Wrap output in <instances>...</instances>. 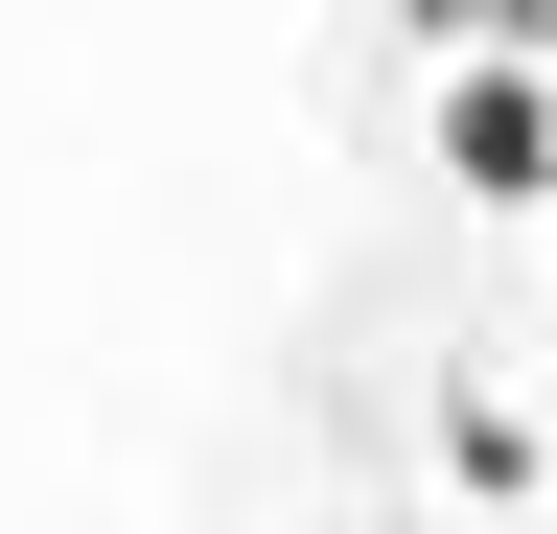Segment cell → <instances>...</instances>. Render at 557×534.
Returning <instances> with one entry per match:
<instances>
[{
	"label": "cell",
	"mask_w": 557,
	"mask_h": 534,
	"mask_svg": "<svg viewBox=\"0 0 557 534\" xmlns=\"http://www.w3.org/2000/svg\"><path fill=\"white\" fill-rule=\"evenodd\" d=\"M442 186L534 233V186H557V94H534V47H442Z\"/></svg>",
	"instance_id": "obj_1"
},
{
	"label": "cell",
	"mask_w": 557,
	"mask_h": 534,
	"mask_svg": "<svg viewBox=\"0 0 557 534\" xmlns=\"http://www.w3.org/2000/svg\"><path fill=\"white\" fill-rule=\"evenodd\" d=\"M442 464H465V488H511V511H534V395H442Z\"/></svg>",
	"instance_id": "obj_2"
},
{
	"label": "cell",
	"mask_w": 557,
	"mask_h": 534,
	"mask_svg": "<svg viewBox=\"0 0 557 534\" xmlns=\"http://www.w3.org/2000/svg\"><path fill=\"white\" fill-rule=\"evenodd\" d=\"M418 24H442V47H534L557 0H418Z\"/></svg>",
	"instance_id": "obj_3"
}]
</instances>
